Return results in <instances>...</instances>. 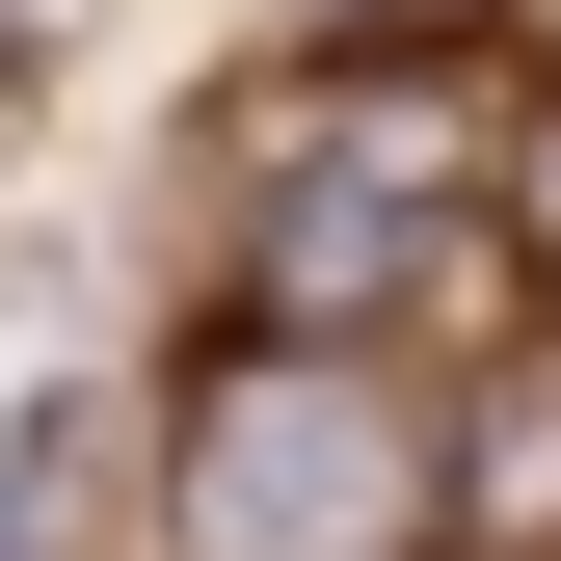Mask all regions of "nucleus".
Returning a JSON list of instances; mask_svg holds the SVG:
<instances>
[{"label": "nucleus", "mask_w": 561, "mask_h": 561, "mask_svg": "<svg viewBox=\"0 0 561 561\" xmlns=\"http://www.w3.org/2000/svg\"><path fill=\"white\" fill-rule=\"evenodd\" d=\"M0 561H27V508H0Z\"/></svg>", "instance_id": "obj_6"}, {"label": "nucleus", "mask_w": 561, "mask_h": 561, "mask_svg": "<svg viewBox=\"0 0 561 561\" xmlns=\"http://www.w3.org/2000/svg\"><path fill=\"white\" fill-rule=\"evenodd\" d=\"M0 54H27V0H0Z\"/></svg>", "instance_id": "obj_5"}, {"label": "nucleus", "mask_w": 561, "mask_h": 561, "mask_svg": "<svg viewBox=\"0 0 561 561\" xmlns=\"http://www.w3.org/2000/svg\"><path fill=\"white\" fill-rule=\"evenodd\" d=\"M161 535L187 561H401L428 535V428L347 347H215L187 428H161Z\"/></svg>", "instance_id": "obj_1"}, {"label": "nucleus", "mask_w": 561, "mask_h": 561, "mask_svg": "<svg viewBox=\"0 0 561 561\" xmlns=\"http://www.w3.org/2000/svg\"><path fill=\"white\" fill-rule=\"evenodd\" d=\"M508 215H535V295H561V107H535V161H508Z\"/></svg>", "instance_id": "obj_4"}, {"label": "nucleus", "mask_w": 561, "mask_h": 561, "mask_svg": "<svg viewBox=\"0 0 561 561\" xmlns=\"http://www.w3.org/2000/svg\"><path fill=\"white\" fill-rule=\"evenodd\" d=\"M455 241H481V161H455V107L428 81H375V107H321L295 161L241 187V295L267 321H401V295H455Z\"/></svg>", "instance_id": "obj_2"}, {"label": "nucleus", "mask_w": 561, "mask_h": 561, "mask_svg": "<svg viewBox=\"0 0 561 561\" xmlns=\"http://www.w3.org/2000/svg\"><path fill=\"white\" fill-rule=\"evenodd\" d=\"M455 508L481 535H561V347H508V375L455 401Z\"/></svg>", "instance_id": "obj_3"}]
</instances>
